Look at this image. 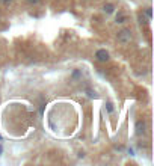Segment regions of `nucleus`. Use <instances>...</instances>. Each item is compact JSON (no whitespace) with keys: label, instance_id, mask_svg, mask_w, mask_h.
<instances>
[{"label":"nucleus","instance_id":"obj_1","mask_svg":"<svg viewBox=\"0 0 154 166\" xmlns=\"http://www.w3.org/2000/svg\"><path fill=\"white\" fill-rule=\"evenodd\" d=\"M117 38H118V41L121 42V44H129V42L131 41V32L129 30V29H122V30H119L118 32Z\"/></svg>","mask_w":154,"mask_h":166},{"label":"nucleus","instance_id":"obj_2","mask_svg":"<svg viewBox=\"0 0 154 166\" xmlns=\"http://www.w3.org/2000/svg\"><path fill=\"white\" fill-rule=\"evenodd\" d=\"M134 130H136V134H138V136L145 134V131H147V122H145L143 119H138L136 124H134Z\"/></svg>","mask_w":154,"mask_h":166},{"label":"nucleus","instance_id":"obj_3","mask_svg":"<svg viewBox=\"0 0 154 166\" xmlns=\"http://www.w3.org/2000/svg\"><path fill=\"white\" fill-rule=\"evenodd\" d=\"M95 59L98 60V62H107V60H109V53H107L104 48H100V50H97V53H95Z\"/></svg>","mask_w":154,"mask_h":166},{"label":"nucleus","instance_id":"obj_4","mask_svg":"<svg viewBox=\"0 0 154 166\" xmlns=\"http://www.w3.org/2000/svg\"><path fill=\"white\" fill-rule=\"evenodd\" d=\"M103 9H104V12H106V14H112V12L115 11V6H113L112 3H106Z\"/></svg>","mask_w":154,"mask_h":166},{"label":"nucleus","instance_id":"obj_5","mask_svg":"<svg viewBox=\"0 0 154 166\" xmlns=\"http://www.w3.org/2000/svg\"><path fill=\"white\" fill-rule=\"evenodd\" d=\"M125 20H127V17H125L122 12H118V15H117V23H125Z\"/></svg>","mask_w":154,"mask_h":166},{"label":"nucleus","instance_id":"obj_6","mask_svg":"<svg viewBox=\"0 0 154 166\" xmlns=\"http://www.w3.org/2000/svg\"><path fill=\"white\" fill-rule=\"evenodd\" d=\"M145 15L148 17V20H151V17H153V12H151V8H147V9H145Z\"/></svg>","mask_w":154,"mask_h":166},{"label":"nucleus","instance_id":"obj_7","mask_svg":"<svg viewBox=\"0 0 154 166\" xmlns=\"http://www.w3.org/2000/svg\"><path fill=\"white\" fill-rule=\"evenodd\" d=\"M106 107H107V112H109V113H112V112H113V104H112L110 101H107Z\"/></svg>","mask_w":154,"mask_h":166},{"label":"nucleus","instance_id":"obj_8","mask_svg":"<svg viewBox=\"0 0 154 166\" xmlns=\"http://www.w3.org/2000/svg\"><path fill=\"white\" fill-rule=\"evenodd\" d=\"M86 95H88L89 98H94V97H95V92H94V91H91V89H86Z\"/></svg>","mask_w":154,"mask_h":166},{"label":"nucleus","instance_id":"obj_9","mask_svg":"<svg viewBox=\"0 0 154 166\" xmlns=\"http://www.w3.org/2000/svg\"><path fill=\"white\" fill-rule=\"evenodd\" d=\"M30 5H38V3H41V0H27Z\"/></svg>","mask_w":154,"mask_h":166},{"label":"nucleus","instance_id":"obj_10","mask_svg":"<svg viewBox=\"0 0 154 166\" xmlns=\"http://www.w3.org/2000/svg\"><path fill=\"white\" fill-rule=\"evenodd\" d=\"M0 2H2V3H5V5H9L12 0H0Z\"/></svg>","mask_w":154,"mask_h":166},{"label":"nucleus","instance_id":"obj_11","mask_svg":"<svg viewBox=\"0 0 154 166\" xmlns=\"http://www.w3.org/2000/svg\"><path fill=\"white\" fill-rule=\"evenodd\" d=\"M2 153H3V148H2V145H0V154H2Z\"/></svg>","mask_w":154,"mask_h":166},{"label":"nucleus","instance_id":"obj_12","mask_svg":"<svg viewBox=\"0 0 154 166\" xmlns=\"http://www.w3.org/2000/svg\"><path fill=\"white\" fill-rule=\"evenodd\" d=\"M0 141H2V136H0Z\"/></svg>","mask_w":154,"mask_h":166}]
</instances>
